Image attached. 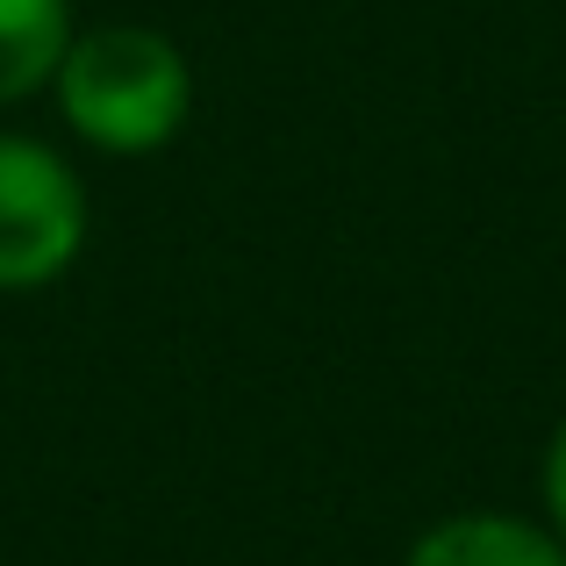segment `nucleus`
Instances as JSON below:
<instances>
[{
	"mask_svg": "<svg viewBox=\"0 0 566 566\" xmlns=\"http://www.w3.org/2000/svg\"><path fill=\"white\" fill-rule=\"evenodd\" d=\"M193 57L151 22H94L72 29L65 57L51 72V108L65 137L94 158H158L193 123Z\"/></svg>",
	"mask_w": 566,
	"mask_h": 566,
	"instance_id": "1",
	"label": "nucleus"
},
{
	"mask_svg": "<svg viewBox=\"0 0 566 566\" xmlns=\"http://www.w3.org/2000/svg\"><path fill=\"white\" fill-rule=\"evenodd\" d=\"M94 244V187L57 144L0 129V294H43Z\"/></svg>",
	"mask_w": 566,
	"mask_h": 566,
	"instance_id": "2",
	"label": "nucleus"
},
{
	"mask_svg": "<svg viewBox=\"0 0 566 566\" xmlns=\"http://www.w3.org/2000/svg\"><path fill=\"white\" fill-rule=\"evenodd\" d=\"M401 566H566V538L524 510H452L416 531Z\"/></svg>",
	"mask_w": 566,
	"mask_h": 566,
	"instance_id": "3",
	"label": "nucleus"
},
{
	"mask_svg": "<svg viewBox=\"0 0 566 566\" xmlns=\"http://www.w3.org/2000/svg\"><path fill=\"white\" fill-rule=\"evenodd\" d=\"M72 29H80L72 0H0V115L51 94Z\"/></svg>",
	"mask_w": 566,
	"mask_h": 566,
	"instance_id": "4",
	"label": "nucleus"
},
{
	"mask_svg": "<svg viewBox=\"0 0 566 566\" xmlns=\"http://www.w3.org/2000/svg\"><path fill=\"white\" fill-rule=\"evenodd\" d=\"M538 516L566 538V409H559L553 438H545V452H538Z\"/></svg>",
	"mask_w": 566,
	"mask_h": 566,
	"instance_id": "5",
	"label": "nucleus"
}]
</instances>
